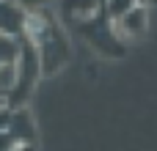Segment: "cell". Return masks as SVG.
<instances>
[{"label":"cell","instance_id":"6da1fadb","mask_svg":"<svg viewBox=\"0 0 157 151\" xmlns=\"http://www.w3.org/2000/svg\"><path fill=\"white\" fill-rule=\"evenodd\" d=\"M39 52V61H41V77H52L58 74L69 58H72V50H69V39L61 28V22L52 17L50 8H39V11H30L28 14V30H25Z\"/></svg>","mask_w":157,"mask_h":151},{"label":"cell","instance_id":"7a4b0ae2","mask_svg":"<svg viewBox=\"0 0 157 151\" xmlns=\"http://www.w3.org/2000/svg\"><path fill=\"white\" fill-rule=\"evenodd\" d=\"M77 30V36L83 41H88V47H94L99 55L105 58H124L127 55V41L121 39V33L116 30V22L99 8L94 17L80 19L72 25Z\"/></svg>","mask_w":157,"mask_h":151},{"label":"cell","instance_id":"3957f363","mask_svg":"<svg viewBox=\"0 0 157 151\" xmlns=\"http://www.w3.org/2000/svg\"><path fill=\"white\" fill-rule=\"evenodd\" d=\"M39 77H41V61H39V52H36L30 36L22 33V36H19V61H17V85H14V91L6 96V105H8L11 110L22 107V105L28 102L30 91L36 88Z\"/></svg>","mask_w":157,"mask_h":151},{"label":"cell","instance_id":"277c9868","mask_svg":"<svg viewBox=\"0 0 157 151\" xmlns=\"http://www.w3.org/2000/svg\"><path fill=\"white\" fill-rule=\"evenodd\" d=\"M146 28H149V8L144 6V3H135L119 22H116V30L121 33V39L130 44V41H135V39H141L144 33H146Z\"/></svg>","mask_w":157,"mask_h":151},{"label":"cell","instance_id":"5b68a950","mask_svg":"<svg viewBox=\"0 0 157 151\" xmlns=\"http://www.w3.org/2000/svg\"><path fill=\"white\" fill-rule=\"evenodd\" d=\"M28 30V11L14 0H0V33L22 36Z\"/></svg>","mask_w":157,"mask_h":151},{"label":"cell","instance_id":"8992f818","mask_svg":"<svg viewBox=\"0 0 157 151\" xmlns=\"http://www.w3.org/2000/svg\"><path fill=\"white\" fill-rule=\"evenodd\" d=\"M6 135L17 143V146H30L33 143V135H36V124L30 118V113L25 107H17L11 113V124L6 129Z\"/></svg>","mask_w":157,"mask_h":151},{"label":"cell","instance_id":"52a82bcc","mask_svg":"<svg viewBox=\"0 0 157 151\" xmlns=\"http://www.w3.org/2000/svg\"><path fill=\"white\" fill-rule=\"evenodd\" d=\"M99 8H102V0H58V11L66 25H75L80 19L94 17Z\"/></svg>","mask_w":157,"mask_h":151},{"label":"cell","instance_id":"ba28073f","mask_svg":"<svg viewBox=\"0 0 157 151\" xmlns=\"http://www.w3.org/2000/svg\"><path fill=\"white\" fill-rule=\"evenodd\" d=\"M19 61V36H3L0 33V66Z\"/></svg>","mask_w":157,"mask_h":151},{"label":"cell","instance_id":"9c48e42d","mask_svg":"<svg viewBox=\"0 0 157 151\" xmlns=\"http://www.w3.org/2000/svg\"><path fill=\"white\" fill-rule=\"evenodd\" d=\"M135 3H138V0H105V3H102V11H105L113 22H119Z\"/></svg>","mask_w":157,"mask_h":151},{"label":"cell","instance_id":"30bf717a","mask_svg":"<svg viewBox=\"0 0 157 151\" xmlns=\"http://www.w3.org/2000/svg\"><path fill=\"white\" fill-rule=\"evenodd\" d=\"M14 85H17V63L0 66V91L8 96V94L14 91Z\"/></svg>","mask_w":157,"mask_h":151},{"label":"cell","instance_id":"8fae6325","mask_svg":"<svg viewBox=\"0 0 157 151\" xmlns=\"http://www.w3.org/2000/svg\"><path fill=\"white\" fill-rule=\"evenodd\" d=\"M14 3H19V6H22V8H25V11L30 14V11H39V8H47V3H50V0H14Z\"/></svg>","mask_w":157,"mask_h":151},{"label":"cell","instance_id":"7c38bea8","mask_svg":"<svg viewBox=\"0 0 157 151\" xmlns=\"http://www.w3.org/2000/svg\"><path fill=\"white\" fill-rule=\"evenodd\" d=\"M11 113H14V110H11L8 105H0V132L8 129V124H11Z\"/></svg>","mask_w":157,"mask_h":151},{"label":"cell","instance_id":"4fadbf2b","mask_svg":"<svg viewBox=\"0 0 157 151\" xmlns=\"http://www.w3.org/2000/svg\"><path fill=\"white\" fill-rule=\"evenodd\" d=\"M0 105H6V94L3 91H0Z\"/></svg>","mask_w":157,"mask_h":151},{"label":"cell","instance_id":"5bb4252c","mask_svg":"<svg viewBox=\"0 0 157 151\" xmlns=\"http://www.w3.org/2000/svg\"><path fill=\"white\" fill-rule=\"evenodd\" d=\"M138 3H144V6H146V3H155V6H157V0H138Z\"/></svg>","mask_w":157,"mask_h":151},{"label":"cell","instance_id":"9a60e30c","mask_svg":"<svg viewBox=\"0 0 157 151\" xmlns=\"http://www.w3.org/2000/svg\"><path fill=\"white\" fill-rule=\"evenodd\" d=\"M102 3H105V0H102Z\"/></svg>","mask_w":157,"mask_h":151}]
</instances>
